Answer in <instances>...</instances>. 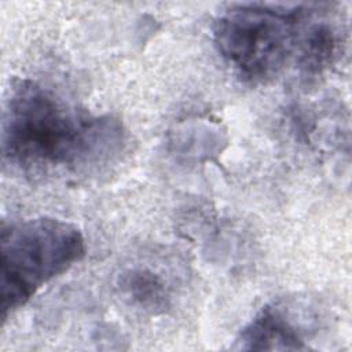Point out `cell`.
<instances>
[{"label":"cell","mask_w":352,"mask_h":352,"mask_svg":"<svg viewBox=\"0 0 352 352\" xmlns=\"http://www.w3.org/2000/svg\"><path fill=\"white\" fill-rule=\"evenodd\" d=\"M1 151L22 172H78L114 158L124 146L121 121L80 109L52 89L15 80L7 94Z\"/></svg>","instance_id":"1"},{"label":"cell","mask_w":352,"mask_h":352,"mask_svg":"<svg viewBox=\"0 0 352 352\" xmlns=\"http://www.w3.org/2000/svg\"><path fill=\"white\" fill-rule=\"evenodd\" d=\"M318 8L314 4L230 6L213 22L214 47L243 81L265 82L286 66Z\"/></svg>","instance_id":"2"},{"label":"cell","mask_w":352,"mask_h":352,"mask_svg":"<svg viewBox=\"0 0 352 352\" xmlns=\"http://www.w3.org/2000/svg\"><path fill=\"white\" fill-rule=\"evenodd\" d=\"M82 231L55 217L3 221L0 232V312L4 322L44 285L85 254Z\"/></svg>","instance_id":"3"},{"label":"cell","mask_w":352,"mask_h":352,"mask_svg":"<svg viewBox=\"0 0 352 352\" xmlns=\"http://www.w3.org/2000/svg\"><path fill=\"white\" fill-rule=\"evenodd\" d=\"M301 320L286 304L263 307L239 331L234 349L242 351H305Z\"/></svg>","instance_id":"4"},{"label":"cell","mask_w":352,"mask_h":352,"mask_svg":"<svg viewBox=\"0 0 352 352\" xmlns=\"http://www.w3.org/2000/svg\"><path fill=\"white\" fill-rule=\"evenodd\" d=\"M315 18V16H314ZM311 21L297 47V66L304 77L322 74L336 59L340 36L329 21Z\"/></svg>","instance_id":"5"},{"label":"cell","mask_w":352,"mask_h":352,"mask_svg":"<svg viewBox=\"0 0 352 352\" xmlns=\"http://www.w3.org/2000/svg\"><path fill=\"white\" fill-rule=\"evenodd\" d=\"M121 296L135 308L148 314H162L170 307L165 279L147 267L124 270L117 279Z\"/></svg>","instance_id":"6"}]
</instances>
